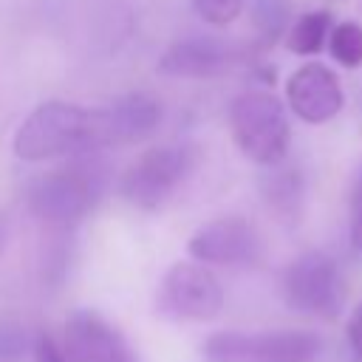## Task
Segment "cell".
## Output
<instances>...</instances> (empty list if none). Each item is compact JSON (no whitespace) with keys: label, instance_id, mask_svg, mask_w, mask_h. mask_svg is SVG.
<instances>
[{"label":"cell","instance_id":"cell-1","mask_svg":"<svg viewBox=\"0 0 362 362\" xmlns=\"http://www.w3.org/2000/svg\"><path fill=\"white\" fill-rule=\"evenodd\" d=\"M113 167L105 153L65 158V164L37 175L25 192L34 218L51 226H74L107 192Z\"/></svg>","mask_w":362,"mask_h":362},{"label":"cell","instance_id":"cell-2","mask_svg":"<svg viewBox=\"0 0 362 362\" xmlns=\"http://www.w3.org/2000/svg\"><path fill=\"white\" fill-rule=\"evenodd\" d=\"M14 153L25 161L74 158L96 153L93 107L48 99L37 105L14 133Z\"/></svg>","mask_w":362,"mask_h":362},{"label":"cell","instance_id":"cell-3","mask_svg":"<svg viewBox=\"0 0 362 362\" xmlns=\"http://www.w3.org/2000/svg\"><path fill=\"white\" fill-rule=\"evenodd\" d=\"M229 130L238 150L260 167H277L291 144L286 107L269 90H246L235 96L229 105Z\"/></svg>","mask_w":362,"mask_h":362},{"label":"cell","instance_id":"cell-4","mask_svg":"<svg viewBox=\"0 0 362 362\" xmlns=\"http://www.w3.org/2000/svg\"><path fill=\"white\" fill-rule=\"evenodd\" d=\"M195 167V153L187 144H158L141 153L122 175V198L144 212L164 206L175 189L189 178Z\"/></svg>","mask_w":362,"mask_h":362},{"label":"cell","instance_id":"cell-5","mask_svg":"<svg viewBox=\"0 0 362 362\" xmlns=\"http://www.w3.org/2000/svg\"><path fill=\"white\" fill-rule=\"evenodd\" d=\"M320 351L322 339L311 331H221L204 345L206 362H314Z\"/></svg>","mask_w":362,"mask_h":362},{"label":"cell","instance_id":"cell-6","mask_svg":"<svg viewBox=\"0 0 362 362\" xmlns=\"http://www.w3.org/2000/svg\"><path fill=\"white\" fill-rule=\"evenodd\" d=\"M283 297L300 314L337 317L345 300L339 266L325 252H305L283 274Z\"/></svg>","mask_w":362,"mask_h":362},{"label":"cell","instance_id":"cell-7","mask_svg":"<svg viewBox=\"0 0 362 362\" xmlns=\"http://www.w3.org/2000/svg\"><path fill=\"white\" fill-rule=\"evenodd\" d=\"M223 308V288L218 277L192 260L175 263L158 283V311L173 320L206 322Z\"/></svg>","mask_w":362,"mask_h":362},{"label":"cell","instance_id":"cell-8","mask_svg":"<svg viewBox=\"0 0 362 362\" xmlns=\"http://www.w3.org/2000/svg\"><path fill=\"white\" fill-rule=\"evenodd\" d=\"M161 124V105L150 93L133 90L116 96L105 107H93V141L96 153L107 147H124L147 139Z\"/></svg>","mask_w":362,"mask_h":362},{"label":"cell","instance_id":"cell-9","mask_svg":"<svg viewBox=\"0 0 362 362\" xmlns=\"http://www.w3.org/2000/svg\"><path fill=\"white\" fill-rule=\"evenodd\" d=\"M187 249L201 266H246L260 257V235L246 218L223 215L195 229Z\"/></svg>","mask_w":362,"mask_h":362},{"label":"cell","instance_id":"cell-10","mask_svg":"<svg viewBox=\"0 0 362 362\" xmlns=\"http://www.w3.org/2000/svg\"><path fill=\"white\" fill-rule=\"evenodd\" d=\"M240 59V51L209 34H189L175 40L158 57V74L173 79H212L229 74Z\"/></svg>","mask_w":362,"mask_h":362},{"label":"cell","instance_id":"cell-11","mask_svg":"<svg viewBox=\"0 0 362 362\" xmlns=\"http://www.w3.org/2000/svg\"><path fill=\"white\" fill-rule=\"evenodd\" d=\"M286 99L303 122L325 124L342 110V85L328 65L305 62L286 79Z\"/></svg>","mask_w":362,"mask_h":362},{"label":"cell","instance_id":"cell-12","mask_svg":"<svg viewBox=\"0 0 362 362\" xmlns=\"http://www.w3.org/2000/svg\"><path fill=\"white\" fill-rule=\"evenodd\" d=\"M62 354L68 362H136L124 337L88 308H79L65 320Z\"/></svg>","mask_w":362,"mask_h":362},{"label":"cell","instance_id":"cell-13","mask_svg":"<svg viewBox=\"0 0 362 362\" xmlns=\"http://www.w3.org/2000/svg\"><path fill=\"white\" fill-rule=\"evenodd\" d=\"M263 195L280 218H294L300 212V201H303L300 173L288 170V167H280V164L272 167V173L263 178Z\"/></svg>","mask_w":362,"mask_h":362},{"label":"cell","instance_id":"cell-14","mask_svg":"<svg viewBox=\"0 0 362 362\" xmlns=\"http://www.w3.org/2000/svg\"><path fill=\"white\" fill-rule=\"evenodd\" d=\"M331 34V14L328 11H305L291 23L288 31V48L300 57H311L322 51Z\"/></svg>","mask_w":362,"mask_h":362},{"label":"cell","instance_id":"cell-15","mask_svg":"<svg viewBox=\"0 0 362 362\" xmlns=\"http://www.w3.org/2000/svg\"><path fill=\"white\" fill-rule=\"evenodd\" d=\"M328 51L331 57L345 65V68H359L362 65V25L354 20L331 25L328 34Z\"/></svg>","mask_w":362,"mask_h":362},{"label":"cell","instance_id":"cell-16","mask_svg":"<svg viewBox=\"0 0 362 362\" xmlns=\"http://www.w3.org/2000/svg\"><path fill=\"white\" fill-rule=\"evenodd\" d=\"M28 345V334L17 320H0V362H20Z\"/></svg>","mask_w":362,"mask_h":362},{"label":"cell","instance_id":"cell-17","mask_svg":"<svg viewBox=\"0 0 362 362\" xmlns=\"http://www.w3.org/2000/svg\"><path fill=\"white\" fill-rule=\"evenodd\" d=\"M192 8L209 25H229L240 14L243 0H192Z\"/></svg>","mask_w":362,"mask_h":362},{"label":"cell","instance_id":"cell-18","mask_svg":"<svg viewBox=\"0 0 362 362\" xmlns=\"http://www.w3.org/2000/svg\"><path fill=\"white\" fill-rule=\"evenodd\" d=\"M351 246L362 255V167L351 187Z\"/></svg>","mask_w":362,"mask_h":362},{"label":"cell","instance_id":"cell-19","mask_svg":"<svg viewBox=\"0 0 362 362\" xmlns=\"http://www.w3.org/2000/svg\"><path fill=\"white\" fill-rule=\"evenodd\" d=\"M255 8H257V25L266 28L269 34H277L286 17V6L277 0H255Z\"/></svg>","mask_w":362,"mask_h":362},{"label":"cell","instance_id":"cell-20","mask_svg":"<svg viewBox=\"0 0 362 362\" xmlns=\"http://www.w3.org/2000/svg\"><path fill=\"white\" fill-rule=\"evenodd\" d=\"M34 362H68L62 348L48 337V334H37L34 339Z\"/></svg>","mask_w":362,"mask_h":362},{"label":"cell","instance_id":"cell-21","mask_svg":"<svg viewBox=\"0 0 362 362\" xmlns=\"http://www.w3.org/2000/svg\"><path fill=\"white\" fill-rule=\"evenodd\" d=\"M348 345L356 362H362V303L354 308L351 320H348Z\"/></svg>","mask_w":362,"mask_h":362},{"label":"cell","instance_id":"cell-22","mask_svg":"<svg viewBox=\"0 0 362 362\" xmlns=\"http://www.w3.org/2000/svg\"><path fill=\"white\" fill-rule=\"evenodd\" d=\"M6 235H8V223H6V215L0 212V255H3V246H6Z\"/></svg>","mask_w":362,"mask_h":362}]
</instances>
